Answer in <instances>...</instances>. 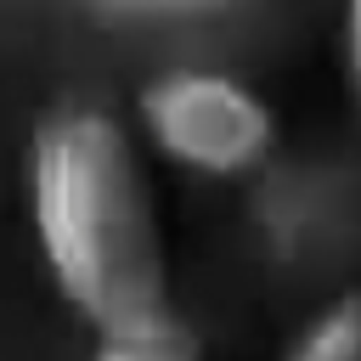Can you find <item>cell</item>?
Returning a JSON list of instances; mask_svg holds the SVG:
<instances>
[{"instance_id":"1","label":"cell","mask_w":361,"mask_h":361,"mask_svg":"<svg viewBox=\"0 0 361 361\" xmlns=\"http://www.w3.org/2000/svg\"><path fill=\"white\" fill-rule=\"evenodd\" d=\"M28 214L56 293L102 333L169 322L164 214L135 135L102 107H62L28 147Z\"/></svg>"},{"instance_id":"2","label":"cell","mask_w":361,"mask_h":361,"mask_svg":"<svg viewBox=\"0 0 361 361\" xmlns=\"http://www.w3.org/2000/svg\"><path fill=\"white\" fill-rule=\"evenodd\" d=\"M141 135L158 158L203 180H243L276 147L271 102L220 68H169L141 90Z\"/></svg>"},{"instance_id":"3","label":"cell","mask_w":361,"mask_h":361,"mask_svg":"<svg viewBox=\"0 0 361 361\" xmlns=\"http://www.w3.org/2000/svg\"><path fill=\"white\" fill-rule=\"evenodd\" d=\"M282 361H361V288H344L316 316H305Z\"/></svg>"},{"instance_id":"4","label":"cell","mask_w":361,"mask_h":361,"mask_svg":"<svg viewBox=\"0 0 361 361\" xmlns=\"http://www.w3.org/2000/svg\"><path fill=\"white\" fill-rule=\"evenodd\" d=\"M90 361H197V344L175 322H158L135 333H102Z\"/></svg>"},{"instance_id":"5","label":"cell","mask_w":361,"mask_h":361,"mask_svg":"<svg viewBox=\"0 0 361 361\" xmlns=\"http://www.w3.org/2000/svg\"><path fill=\"white\" fill-rule=\"evenodd\" d=\"M344 79H350V96L361 107V0H344Z\"/></svg>"},{"instance_id":"6","label":"cell","mask_w":361,"mask_h":361,"mask_svg":"<svg viewBox=\"0 0 361 361\" xmlns=\"http://www.w3.org/2000/svg\"><path fill=\"white\" fill-rule=\"evenodd\" d=\"M113 6H130V11H209L220 0H113Z\"/></svg>"}]
</instances>
